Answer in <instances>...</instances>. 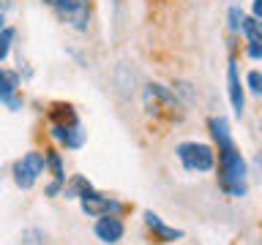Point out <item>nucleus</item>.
<instances>
[{"label": "nucleus", "instance_id": "f257e3e1", "mask_svg": "<svg viewBox=\"0 0 262 245\" xmlns=\"http://www.w3.org/2000/svg\"><path fill=\"white\" fill-rule=\"evenodd\" d=\"M210 136L219 147V188L232 199H243L249 193V166H246V158L237 150L232 131H229L227 117H210L208 120Z\"/></svg>", "mask_w": 262, "mask_h": 245}, {"label": "nucleus", "instance_id": "f03ea898", "mask_svg": "<svg viewBox=\"0 0 262 245\" xmlns=\"http://www.w3.org/2000/svg\"><path fill=\"white\" fill-rule=\"evenodd\" d=\"M145 109L156 114V117H167V120H180V101H178V93L164 85H147L145 87Z\"/></svg>", "mask_w": 262, "mask_h": 245}, {"label": "nucleus", "instance_id": "7ed1b4c3", "mask_svg": "<svg viewBox=\"0 0 262 245\" xmlns=\"http://www.w3.org/2000/svg\"><path fill=\"white\" fill-rule=\"evenodd\" d=\"M175 155L180 161V166L186 172H210L216 166V153L210 144L202 142H180L175 147Z\"/></svg>", "mask_w": 262, "mask_h": 245}, {"label": "nucleus", "instance_id": "20e7f679", "mask_svg": "<svg viewBox=\"0 0 262 245\" xmlns=\"http://www.w3.org/2000/svg\"><path fill=\"white\" fill-rule=\"evenodd\" d=\"M44 3L55 11L60 22H66L74 30H88L90 24V6L88 0H44Z\"/></svg>", "mask_w": 262, "mask_h": 245}, {"label": "nucleus", "instance_id": "39448f33", "mask_svg": "<svg viewBox=\"0 0 262 245\" xmlns=\"http://www.w3.org/2000/svg\"><path fill=\"white\" fill-rule=\"evenodd\" d=\"M47 169V158L41 153H25L19 161L14 163V183L22 188V191H28V188L36 185L38 175H44Z\"/></svg>", "mask_w": 262, "mask_h": 245}, {"label": "nucleus", "instance_id": "423d86ee", "mask_svg": "<svg viewBox=\"0 0 262 245\" xmlns=\"http://www.w3.org/2000/svg\"><path fill=\"white\" fill-rule=\"evenodd\" d=\"M79 207H82V212H85V215H90V218L120 215V212H123V204H120V202H115V199H110V196L98 193L96 188L82 196V199H79Z\"/></svg>", "mask_w": 262, "mask_h": 245}, {"label": "nucleus", "instance_id": "0eeeda50", "mask_svg": "<svg viewBox=\"0 0 262 245\" xmlns=\"http://www.w3.org/2000/svg\"><path fill=\"white\" fill-rule=\"evenodd\" d=\"M52 139H57L66 150H79L85 144V131L77 120H63V122H52Z\"/></svg>", "mask_w": 262, "mask_h": 245}, {"label": "nucleus", "instance_id": "6e6552de", "mask_svg": "<svg viewBox=\"0 0 262 245\" xmlns=\"http://www.w3.org/2000/svg\"><path fill=\"white\" fill-rule=\"evenodd\" d=\"M241 30L246 36V55H249L251 60H262V22L243 14Z\"/></svg>", "mask_w": 262, "mask_h": 245}, {"label": "nucleus", "instance_id": "1a4fd4ad", "mask_svg": "<svg viewBox=\"0 0 262 245\" xmlns=\"http://www.w3.org/2000/svg\"><path fill=\"white\" fill-rule=\"evenodd\" d=\"M93 232H96V237H98L101 242L115 245V242L123 240V232H126V226H123V220H120L118 215H101V218L96 220Z\"/></svg>", "mask_w": 262, "mask_h": 245}, {"label": "nucleus", "instance_id": "9d476101", "mask_svg": "<svg viewBox=\"0 0 262 245\" xmlns=\"http://www.w3.org/2000/svg\"><path fill=\"white\" fill-rule=\"evenodd\" d=\"M227 93H229L232 112L241 117V114H243V106H246V95H243V85H241V77H237V63H235V60L227 63Z\"/></svg>", "mask_w": 262, "mask_h": 245}, {"label": "nucleus", "instance_id": "9b49d317", "mask_svg": "<svg viewBox=\"0 0 262 245\" xmlns=\"http://www.w3.org/2000/svg\"><path fill=\"white\" fill-rule=\"evenodd\" d=\"M145 226L153 232V240H156V242H175V240H180V237H183V229L167 226V224H164V220L156 215V212H150V210L145 212Z\"/></svg>", "mask_w": 262, "mask_h": 245}, {"label": "nucleus", "instance_id": "f8f14e48", "mask_svg": "<svg viewBox=\"0 0 262 245\" xmlns=\"http://www.w3.org/2000/svg\"><path fill=\"white\" fill-rule=\"evenodd\" d=\"M16 87H19V77H16L14 71H8V68H0V101L8 104L11 109L19 106V101L14 98Z\"/></svg>", "mask_w": 262, "mask_h": 245}, {"label": "nucleus", "instance_id": "ddd939ff", "mask_svg": "<svg viewBox=\"0 0 262 245\" xmlns=\"http://www.w3.org/2000/svg\"><path fill=\"white\" fill-rule=\"evenodd\" d=\"M88 191H93V185L88 183L85 177H71V183H66L63 185V196H69V199H82Z\"/></svg>", "mask_w": 262, "mask_h": 245}, {"label": "nucleus", "instance_id": "4468645a", "mask_svg": "<svg viewBox=\"0 0 262 245\" xmlns=\"http://www.w3.org/2000/svg\"><path fill=\"white\" fill-rule=\"evenodd\" d=\"M44 158H47V166L52 169V177L57 180V183H63V185H66V169H63L60 155H57V153H44Z\"/></svg>", "mask_w": 262, "mask_h": 245}, {"label": "nucleus", "instance_id": "2eb2a0df", "mask_svg": "<svg viewBox=\"0 0 262 245\" xmlns=\"http://www.w3.org/2000/svg\"><path fill=\"white\" fill-rule=\"evenodd\" d=\"M11 41H14V30L3 28L0 30V60H6L8 52H11Z\"/></svg>", "mask_w": 262, "mask_h": 245}, {"label": "nucleus", "instance_id": "dca6fc26", "mask_svg": "<svg viewBox=\"0 0 262 245\" xmlns=\"http://www.w3.org/2000/svg\"><path fill=\"white\" fill-rule=\"evenodd\" d=\"M246 87H249L254 95H262V74L259 71H249V77H246Z\"/></svg>", "mask_w": 262, "mask_h": 245}, {"label": "nucleus", "instance_id": "f3484780", "mask_svg": "<svg viewBox=\"0 0 262 245\" xmlns=\"http://www.w3.org/2000/svg\"><path fill=\"white\" fill-rule=\"evenodd\" d=\"M229 30H232V33H237V30H241V24H243V11H241V8H237V6H232V8H229Z\"/></svg>", "mask_w": 262, "mask_h": 245}, {"label": "nucleus", "instance_id": "a211bd4d", "mask_svg": "<svg viewBox=\"0 0 262 245\" xmlns=\"http://www.w3.org/2000/svg\"><path fill=\"white\" fill-rule=\"evenodd\" d=\"M41 237H44V234H41L38 229H28V232L22 234V240H25V245H44Z\"/></svg>", "mask_w": 262, "mask_h": 245}, {"label": "nucleus", "instance_id": "6ab92c4d", "mask_svg": "<svg viewBox=\"0 0 262 245\" xmlns=\"http://www.w3.org/2000/svg\"><path fill=\"white\" fill-rule=\"evenodd\" d=\"M251 16L262 22V0H254V6H251Z\"/></svg>", "mask_w": 262, "mask_h": 245}, {"label": "nucleus", "instance_id": "aec40b11", "mask_svg": "<svg viewBox=\"0 0 262 245\" xmlns=\"http://www.w3.org/2000/svg\"><path fill=\"white\" fill-rule=\"evenodd\" d=\"M3 28H6V16L0 14V30H3Z\"/></svg>", "mask_w": 262, "mask_h": 245}, {"label": "nucleus", "instance_id": "412c9836", "mask_svg": "<svg viewBox=\"0 0 262 245\" xmlns=\"http://www.w3.org/2000/svg\"><path fill=\"white\" fill-rule=\"evenodd\" d=\"M3 8H8V3H6V0H0V14H3Z\"/></svg>", "mask_w": 262, "mask_h": 245}]
</instances>
